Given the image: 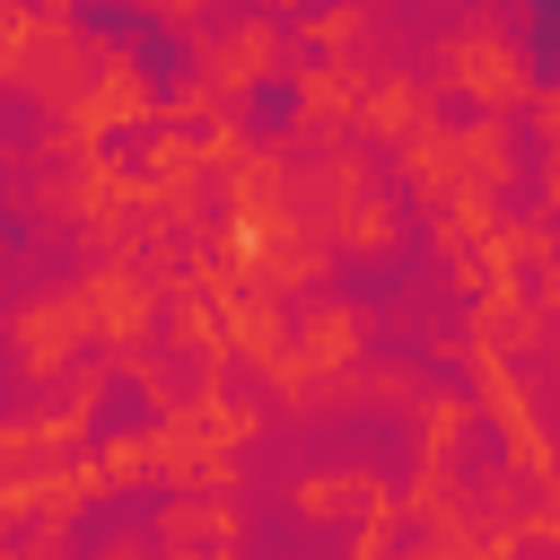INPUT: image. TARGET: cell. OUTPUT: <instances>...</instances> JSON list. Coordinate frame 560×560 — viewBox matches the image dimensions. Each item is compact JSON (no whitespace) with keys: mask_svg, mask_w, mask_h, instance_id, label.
<instances>
[{"mask_svg":"<svg viewBox=\"0 0 560 560\" xmlns=\"http://www.w3.org/2000/svg\"><path fill=\"white\" fill-rule=\"evenodd\" d=\"M516 44H525V70L534 79H560V0H534L525 26H516Z\"/></svg>","mask_w":560,"mask_h":560,"instance_id":"obj_1","label":"cell"}]
</instances>
